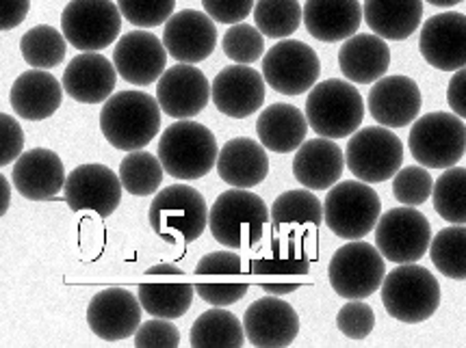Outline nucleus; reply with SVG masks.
<instances>
[{
  "mask_svg": "<svg viewBox=\"0 0 466 348\" xmlns=\"http://www.w3.org/2000/svg\"><path fill=\"white\" fill-rule=\"evenodd\" d=\"M161 111L146 91H119L102 106L100 130L116 150H144L161 130Z\"/></svg>",
  "mask_w": 466,
  "mask_h": 348,
  "instance_id": "nucleus-1",
  "label": "nucleus"
},
{
  "mask_svg": "<svg viewBox=\"0 0 466 348\" xmlns=\"http://www.w3.org/2000/svg\"><path fill=\"white\" fill-rule=\"evenodd\" d=\"M271 224L269 208L249 188L224 191L215 199L208 214V230L219 244L228 249H252L263 241Z\"/></svg>",
  "mask_w": 466,
  "mask_h": 348,
  "instance_id": "nucleus-2",
  "label": "nucleus"
},
{
  "mask_svg": "<svg viewBox=\"0 0 466 348\" xmlns=\"http://www.w3.org/2000/svg\"><path fill=\"white\" fill-rule=\"evenodd\" d=\"M158 158L165 174L176 180H200L218 164L219 147L207 125L178 119L163 130L158 141Z\"/></svg>",
  "mask_w": 466,
  "mask_h": 348,
  "instance_id": "nucleus-3",
  "label": "nucleus"
},
{
  "mask_svg": "<svg viewBox=\"0 0 466 348\" xmlns=\"http://www.w3.org/2000/svg\"><path fill=\"white\" fill-rule=\"evenodd\" d=\"M208 205L202 193L187 184L158 191L147 210L152 232L165 243H196L208 227Z\"/></svg>",
  "mask_w": 466,
  "mask_h": 348,
  "instance_id": "nucleus-4",
  "label": "nucleus"
},
{
  "mask_svg": "<svg viewBox=\"0 0 466 348\" xmlns=\"http://www.w3.org/2000/svg\"><path fill=\"white\" fill-rule=\"evenodd\" d=\"M310 128L326 139H345L358 133L365 119V100L351 81L317 83L306 98Z\"/></svg>",
  "mask_w": 466,
  "mask_h": 348,
  "instance_id": "nucleus-5",
  "label": "nucleus"
},
{
  "mask_svg": "<svg viewBox=\"0 0 466 348\" xmlns=\"http://www.w3.org/2000/svg\"><path fill=\"white\" fill-rule=\"evenodd\" d=\"M382 305L390 318L400 323H425L439 312L441 283L428 268L400 264L382 283Z\"/></svg>",
  "mask_w": 466,
  "mask_h": 348,
  "instance_id": "nucleus-6",
  "label": "nucleus"
},
{
  "mask_svg": "<svg viewBox=\"0 0 466 348\" xmlns=\"http://www.w3.org/2000/svg\"><path fill=\"white\" fill-rule=\"evenodd\" d=\"M382 216V202L367 182H337L323 202V224L343 241H362Z\"/></svg>",
  "mask_w": 466,
  "mask_h": 348,
  "instance_id": "nucleus-7",
  "label": "nucleus"
},
{
  "mask_svg": "<svg viewBox=\"0 0 466 348\" xmlns=\"http://www.w3.org/2000/svg\"><path fill=\"white\" fill-rule=\"evenodd\" d=\"M412 158L428 169L456 167L466 152V125L456 113H428L408 136Z\"/></svg>",
  "mask_w": 466,
  "mask_h": 348,
  "instance_id": "nucleus-8",
  "label": "nucleus"
},
{
  "mask_svg": "<svg viewBox=\"0 0 466 348\" xmlns=\"http://www.w3.org/2000/svg\"><path fill=\"white\" fill-rule=\"evenodd\" d=\"M386 258L378 247L362 241H351L334 251L328 266V279L334 293L343 299H367L382 288L386 277Z\"/></svg>",
  "mask_w": 466,
  "mask_h": 348,
  "instance_id": "nucleus-9",
  "label": "nucleus"
},
{
  "mask_svg": "<svg viewBox=\"0 0 466 348\" xmlns=\"http://www.w3.org/2000/svg\"><path fill=\"white\" fill-rule=\"evenodd\" d=\"M345 163L358 180L380 184L395 178L403 163V144L386 125H369L351 134L345 147Z\"/></svg>",
  "mask_w": 466,
  "mask_h": 348,
  "instance_id": "nucleus-10",
  "label": "nucleus"
},
{
  "mask_svg": "<svg viewBox=\"0 0 466 348\" xmlns=\"http://www.w3.org/2000/svg\"><path fill=\"white\" fill-rule=\"evenodd\" d=\"M122 11L111 0H70L61 14V31L81 53L109 48L122 31Z\"/></svg>",
  "mask_w": 466,
  "mask_h": 348,
  "instance_id": "nucleus-11",
  "label": "nucleus"
},
{
  "mask_svg": "<svg viewBox=\"0 0 466 348\" xmlns=\"http://www.w3.org/2000/svg\"><path fill=\"white\" fill-rule=\"evenodd\" d=\"M431 244V225L414 205L393 208L375 225V247L395 264H410L423 258Z\"/></svg>",
  "mask_w": 466,
  "mask_h": 348,
  "instance_id": "nucleus-12",
  "label": "nucleus"
},
{
  "mask_svg": "<svg viewBox=\"0 0 466 348\" xmlns=\"http://www.w3.org/2000/svg\"><path fill=\"white\" fill-rule=\"evenodd\" d=\"M321 74V61L309 44L282 39L267 50L263 76L267 87L282 95H302L315 87Z\"/></svg>",
  "mask_w": 466,
  "mask_h": 348,
  "instance_id": "nucleus-13",
  "label": "nucleus"
},
{
  "mask_svg": "<svg viewBox=\"0 0 466 348\" xmlns=\"http://www.w3.org/2000/svg\"><path fill=\"white\" fill-rule=\"evenodd\" d=\"M124 184L119 180V174L111 171L106 164L89 163L81 164L67 174L64 197L74 213H96L102 219L116 213V208L122 202Z\"/></svg>",
  "mask_w": 466,
  "mask_h": 348,
  "instance_id": "nucleus-14",
  "label": "nucleus"
},
{
  "mask_svg": "<svg viewBox=\"0 0 466 348\" xmlns=\"http://www.w3.org/2000/svg\"><path fill=\"white\" fill-rule=\"evenodd\" d=\"M420 56L441 72L466 67V15L458 11L431 15L420 28Z\"/></svg>",
  "mask_w": 466,
  "mask_h": 348,
  "instance_id": "nucleus-15",
  "label": "nucleus"
},
{
  "mask_svg": "<svg viewBox=\"0 0 466 348\" xmlns=\"http://www.w3.org/2000/svg\"><path fill=\"white\" fill-rule=\"evenodd\" d=\"M210 83L202 70L191 63H176L163 72L157 85V100L165 115L174 119H193L207 108Z\"/></svg>",
  "mask_w": 466,
  "mask_h": 348,
  "instance_id": "nucleus-16",
  "label": "nucleus"
},
{
  "mask_svg": "<svg viewBox=\"0 0 466 348\" xmlns=\"http://www.w3.org/2000/svg\"><path fill=\"white\" fill-rule=\"evenodd\" d=\"M267 81L265 76L249 65H235L224 67L213 85H210V95L213 104L221 115L232 119H246L258 111L265 104L267 95Z\"/></svg>",
  "mask_w": 466,
  "mask_h": 348,
  "instance_id": "nucleus-17",
  "label": "nucleus"
},
{
  "mask_svg": "<svg viewBox=\"0 0 466 348\" xmlns=\"http://www.w3.org/2000/svg\"><path fill=\"white\" fill-rule=\"evenodd\" d=\"M167 55L163 39L141 28L117 39L113 63L124 81L135 87H147L163 76Z\"/></svg>",
  "mask_w": 466,
  "mask_h": 348,
  "instance_id": "nucleus-18",
  "label": "nucleus"
},
{
  "mask_svg": "<svg viewBox=\"0 0 466 348\" xmlns=\"http://www.w3.org/2000/svg\"><path fill=\"white\" fill-rule=\"evenodd\" d=\"M139 296L127 288H106L87 307V324L100 340L119 342L137 333L144 313Z\"/></svg>",
  "mask_w": 466,
  "mask_h": 348,
  "instance_id": "nucleus-19",
  "label": "nucleus"
},
{
  "mask_svg": "<svg viewBox=\"0 0 466 348\" xmlns=\"http://www.w3.org/2000/svg\"><path fill=\"white\" fill-rule=\"evenodd\" d=\"M163 44L178 63H200L213 55L218 45V28L207 11L183 9L165 22Z\"/></svg>",
  "mask_w": 466,
  "mask_h": 348,
  "instance_id": "nucleus-20",
  "label": "nucleus"
},
{
  "mask_svg": "<svg viewBox=\"0 0 466 348\" xmlns=\"http://www.w3.org/2000/svg\"><path fill=\"white\" fill-rule=\"evenodd\" d=\"M248 342L258 348L291 346L299 333V316L291 303L278 296L254 301L243 313Z\"/></svg>",
  "mask_w": 466,
  "mask_h": 348,
  "instance_id": "nucleus-21",
  "label": "nucleus"
},
{
  "mask_svg": "<svg viewBox=\"0 0 466 348\" xmlns=\"http://www.w3.org/2000/svg\"><path fill=\"white\" fill-rule=\"evenodd\" d=\"M66 167L56 152L46 147H35L22 154L14 163L11 182L15 191L28 202H46L66 186Z\"/></svg>",
  "mask_w": 466,
  "mask_h": 348,
  "instance_id": "nucleus-22",
  "label": "nucleus"
},
{
  "mask_svg": "<svg viewBox=\"0 0 466 348\" xmlns=\"http://www.w3.org/2000/svg\"><path fill=\"white\" fill-rule=\"evenodd\" d=\"M420 106L419 85L408 76H384L369 91V113L386 128H406L417 122Z\"/></svg>",
  "mask_w": 466,
  "mask_h": 348,
  "instance_id": "nucleus-23",
  "label": "nucleus"
},
{
  "mask_svg": "<svg viewBox=\"0 0 466 348\" xmlns=\"http://www.w3.org/2000/svg\"><path fill=\"white\" fill-rule=\"evenodd\" d=\"M116 63L98 53H83L67 63L64 78L66 94L81 104H100L111 98L116 89Z\"/></svg>",
  "mask_w": 466,
  "mask_h": 348,
  "instance_id": "nucleus-24",
  "label": "nucleus"
},
{
  "mask_svg": "<svg viewBox=\"0 0 466 348\" xmlns=\"http://www.w3.org/2000/svg\"><path fill=\"white\" fill-rule=\"evenodd\" d=\"M64 83L46 70H28L11 85L9 104L14 113L26 122H42L59 111L64 100Z\"/></svg>",
  "mask_w": 466,
  "mask_h": 348,
  "instance_id": "nucleus-25",
  "label": "nucleus"
},
{
  "mask_svg": "<svg viewBox=\"0 0 466 348\" xmlns=\"http://www.w3.org/2000/svg\"><path fill=\"white\" fill-rule=\"evenodd\" d=\"M345 154L334 139L304 141L293 156V175L304 188L328 191L340 180L345 169Z\"/></svg>",
  "mask_w": 466,
  "mask_h": 348,
  "instance_id": "nucleus-26",
  "label": "nucleus"
},
{
  "mask_svg": "<svg viewBox=\"0 0 466 348\" xmlns=\"http://www.w3.org/2000/svg\"><path fill=\"white\" fill-rule=\"evenodd\" d=\"M365 9L360 0H306L304 25L323 44L345 42L360 28Z\"/></svg>",
  "mask_w": 466,
  "mask_h": 348,
  "instance_id": "nucleus-27",
  "label": "nucleus"
},
{
  "mask_svg": "<svg viewBox=\"0 0 466 348\" xmlns=\"http://www.w3.org/2000/svg\"><path fill=\"white\" fill-rule=\"evenodd\" d=\"M267 147L248 136H237L219 150L218 174L232 188H254L269 175Z\"/></svg>",
  "mask_w": 466,
  "mask_h": 348,
  "instance_id": "nucleus-28",
  "label": "nucleus"
},
{
  "mask_svg": "<svg viewBox=\"0 0 466 348\" xmlns=\"http://www.w3.org/2000/svg\"><path fill=\"white\" fill-rule=\"evenodd\" d=\"M339 67L348 81L371 85L386 76L390 67V50L380 35H351L339 50Z\"/></svg>",
  "mask_w": 466,
  "mask_h": 348,
  "instance_id": "nucleus-29",
  "label": "nucleus"
},
{
  "mask_svg": "<svg viewBox=\"0 0 466 348\" xmlns=\"http://www.w3.org/2000/svg\"><path fill=\"white\" fill-rule=\"evenodd\" d=\"M310 124L306 113L293 104H271L257 119V134L269 152L291 154L304 144Z\"/></svg>",
  "mask_w": 466,
  "mask_h": 348,
  "instance_id": "nucleus-30",
  "label": "nucleus"
},
{
  "mask_svg": "<svg viewBox=\"0 0 466 348\" xmlns=\"http://www.w3.org/2000/svg\"><path fill=\"white\" fill-rule=\"evenodd\" d=\"M362 9L369 28L390 42L414 35L423 18V0H365Z\"/></svg>",
  "mask_w": 466,
  "mask_h": 348,
  "instance_id": "nucleus-31",
  "label": "nucleus"
},
{
  "mask_svg": "<svg viewBox=\"0 0 466 348\" xmlns=\"http://www.w3.org/2000/svg\"><path fill=\"white\" fill-rule=\"evenodd\" d=\"M248 335L243 323L232 312L224 307H210L191 324L189 342L191 346H219V348H241Z\"/></svg>",
  "mask_w": 466,
  "mask_h": 348,
  "instance_id": "nucleus-32",
  "label": "nucleus"
},
{
  "mask_svg": "<svg viewBox=\"0 0 466 348\" xmlns=\"http://www.w3.org/2000/svg\"><path fill=\"white\" fill-rule=\"evenodd\" d=\"M271 225L276 230L284 227H319L323 224V204L315 193L295 188V191L282 193L276 197L274 205L269 208Z\"/></svg>",
  "mask_w": 466,
  "mask_h": 348,
  "instance_id": "nucleus-33",
  "label": "nucleus"
},
{
  "mask_svg": "<svg viewBox=\"0 0 466 348\" xmlns=\"http://www.w3.org/2000/svg\"><path fill=\"white\" fill-rule=\"evenodd\" d=\"M137 296L150 316L174 321L189 312L193 296H196V286L185 282L139 283Z\"/></svg>",
  "mask_w": 466,
  "mask_h": 348,
  "instance_id": "nucleus-34",
  "label": "nucleus"
},
{
  "mask_svg": "<svg viewBox=\"0 0 466 348\" xmlns=\"http://www.w3.org/2000/svg\"><path fill=\"white\" fill-rule=\"evenodd\" d=\"M119 180H122L124 191L135 197L155 195L161 188L165 167L161 158L155 154L135 150L128 152V156L119 163Z\"/></svg>",
  "mask_w": 466,
  "mask_h": 348,
  "instance_id": "nucleus-35",
  "label": "nucleus"
},
{
  "mask_svg": "<svg viewBox=\"0 0 466 348\" xmlns=\"http://www.w3.org/2000/svg\"><path fill=\"white\" fill-rule=\"evenodd\" d=\"M66 35L50 25L28 28L20 39V53L31 67L37 70H53L66 59Z\"/></svg>",
  "mask_w": 466,
  "mask_h": 348,
  "instance_id": "nucleus-36",
  "label": "nucleus"
},
{
  "mask_svg": "<svg viewBox=\"0 0 466 348\" xmlns=\"http://www.w3.org/2000/svg\"><path fill=\"white\" fill-rule=\"evenodd\" d=\"M304 20L299 0H257L254 22L265 37L287 39L298 31Z\"/></svg>",
  "mask_w": 466,
  "mask_h": 348,
  "instance_id": "nucleus-37",
  "label": "nucleus"
},
{
  "mask_svg": "<svg viewBox=\"0 0 466 348\" xmlns=\"http://www.w3.org/2000/svg\"><path fill=\"white\" fill-rule=\"evenodd\" d=\"M430 258L442 275L449 279H456V282H464L466 279V227L451 225L436 234L430 244Z\"/></svg>",
  "mask_w": 466,
  "mask_h": 348,
  "instance_id": "nucleus-38",
  "label": "nucleus"
},
{
  "mask_svg": "<svg viewBox=\"0 0 466 348\" xmlns=\"http://www.w3.org/2000/svg\"><path fill=\"white\" fill-rule=\"evenodd\" d=\"M434 210L453 225H466V167H449L434 182Z\"/></svg>",
  "mask_w": 466,
  "mask_h": 348,
  "instance_id": "nucleus-39",
  "label": "nucleus"
},
{
  "mask_svg": "<svg viewBox=\"0 0 466 348\" xmlns=\"http://www.w3.org/2000/svg\"><path fill=\"white\" fill-rule=\"evenodd\" d=\"M221 48L230 61L241 63V65H252L258 59H263L265 53V35L258 31V26H249L238 22L232 25L224 33Z\"/></svg>",
  "mask_w": 466,
  "mask_h": 348,
  "instance_id": "nucleus-40",
  "label": "nucleus"
},
{
  "mask_svg": "<svg viewBox=\"0 0 466 348\" xmlns=\"http://www.w3.org/2000/svg\"><path fill=\"white\" fill-rule=\"evenodd\" d=\"M434 193V180H431L428 167L414 164L403 167L393 178V195L401 205H423Z\"/></svg>",
  "mask_w": 466,
  "mask_h": 348,
  "instance_id": "nucleus-41",
  "label": "nucleus"
},
{
  "mask_svg": "<svg viewBox=\"0 0 466 348\" xmlns=\"http://www.w3.org/2000/svg\"><path fill=\"white\" fill-rule=\"evenodd\" d=\"M310 262L298 251L287 247H274L271 254H263L254 260L252 273L263 277H302L309 275Z\"/></svg>",
  "mask_w": 466,
  "mask_h": 348,
  "instance_id": "nucleus-42",
  "label": "nucleus"
},
{
  "mask_svg": "<svg viewBox=\"0 0 466 348\" xmlns=\"http://www.w3.org/2000/svg\"><path fill=\"white\" fill-rule=\"evenodd\" d=\"M117 7L130 25L155 28L172 18L176 0H117Z\"/></svg>",
  "mask_w": 466,
  "mask_h": 348,
  "instance_id": "nucleus-43",
  "label": "nucleus"
},
{
  "mask_svg": "<svg viewBox=\"0 0 466 348\" xmlns=\"http://www.w3.org/2000/svg\"><path fill=\"white\" fill-rule=\"evenodd\" d=\"M337 327L350 340H365L375 327V313L362 299H351L337 313Z\"/></svg>",
  "mask_w": 466,
  "mask_h": 348,
  "instance_id": "nucleus-44",
  "label": "nucleus"
},
{
  "mask_svg": "<svg viewBox=\"0 0 466 348\" xmlns=\"http://www.w3.org/2000/svg\"><path fill=\"white\" fill-rule=\"evenodd\" d=\"M137 348H176L180 346V331L174 327L167 318H152L144 324H139L137 333L133 335Z\"/></svg>",
  "mask_w": 466,
  "mask_h": 348,
  "instance_id": "nucleus-45",
  "label": "nucleus"
},
{
  "mask_svg": "<svg viewBox=\"0 0 466 348\" xmlns=\"http://www.w3.org/2000/svg\"><path fill=\"white\" fill-rule=\"evenodd\" d=\"M257 0H202V7L219 25H238L254 14Z\"/></svg>",
  "mask_w": 466,
  "mask_h": 348,
  "instance_id": "nucleus-46",
  "label": "nucleus"
},
{
  "mask_svg": "<svg viewBox=\"0 0 466 348\" xmlns=\"http://www.w3.org/2000/svg\"><path fill=\"white\" fill-rule=\"evenodd\" d=\"M22 147H25V133L22 125L15 122V117L3 113L0 115V167L5 164H14L22 156Z\"/></svg>",
  "mask_w": 466,
  "mask_h": 348,
  "instance_id": "nucleus-47",
  "label": "nucleus"
},
{
  "mask_svg": "<svg viewBox=\"0 0 466 348\" xmlns=\"http://www.w3.org/2000/svg\"><path fill=\"white\" fill-rule=\"evenodd\" d=\"M249 283H198L196 293L204 303L213 307L235 305L248 294Z\"/></svg>",
  "mask_w": 466,
  "mask_h": 348,
  "instance_id": "nucleus-48",
  "label": "nucleus"
},
{
  "mask_svg": "<svg viewBox=\"0 0 466 348\" xmlns=\"http://www.w3.org/2000/svg\"><path fill=\"white\" fill-rule=\"evenodd\" d=\"M198 275H238L243 273V258L235 251H213L198 262Z\"/></svg>",
  "mask_w": 466,
  "mask_h": 348,
  "instance_id": "nucleus-49",
  "label": "nucleus"
},
{
  "mask_svg": "<svg viewBox=\"0 0 466 348\" xmlns=\"http://www.w3.org/2000/svg\"><path fill=\"white\" fill-rule=\"evenodd\" d=\"M31 0H0V31H14L26 20Z\"/></svg>",
  "mask_w": 466,
  "mask_h": 348,
  "instance_id": "nucleus-50",
  "label": "nucleus"
},
{
  "mask_svg": "<svg viewBox=\"0 0 466 348\" xmlns=\"http://www.w3.org/2000/svg\"><path fill=\"white\" fill-rule=\"evenodd\" d=\"M447 104L458 117L466 119V67L453 72L451 81L447 87Z\"/></svg>",
  "mask_w": 466,
  "mask_h": 348,
  "instance_id": "nucleus-51",
  "label": "nucleus"
},
{
  "mask_svg": "<svg viewBox=\"0 0 466 348\" xmlns=\"http://www.w3.org/2000/svg\"><path fill=\"white\" fill-rule=\"evenodd\" d=\"M260 288L265 290L267 294H291L295 290L299 288L298 282H282V283H269V282H263L260 283Z\"/></svg>",
  "mask_w": 466,
  "mask_h": 348,
  "instance_id": "nucleus-52",
  "label": "nucleus"
},
{
  "mask_svg": "<svg viewBox=\"0 0 466 348\" xmlns=\"http://www.w3.org/2000/svg\"><path fill=\"white\" fill-rule=\"evenodd\" d=\"M11 204V186L9 180L5 175H0V214H7Z\"/></svg>",
  "mask_w": 466,
  "mask_h": 348,
  "instance_id": "nucleus-53",
  "label": "nucleus"
},
{
  "mask_svg": "<svg viewBox=\"0 0 466 348\" xmlns=\"http://www.w3.org/2000/svg\"><path fill=\"white\" fill-rule=\"evenodd\" d=\"M147 275H183V268L176 264H157L147 268Z\"/></svg>",
  "mask_w": 466,
  "mask_h": 348,
  "instance_id": "nucleus-54",
  "label": "nucleus"
},
{
  "mask_svg": "<svg viewBox=\"0 0 466 348\" xmlns=\"http://www.w3.org/2000/svg\"><path fill=\"white\" fill-rule=\"evenodd\" d=\"M428 3L434 5V7L447 9V7H456V5L462 3V0H428Z\"/></svg>",
  "mask_w": 466,
  "mask_h": 348,
  "instance_id": "nucleus-55",
  "label": "nucleus"
}]
</instances>
